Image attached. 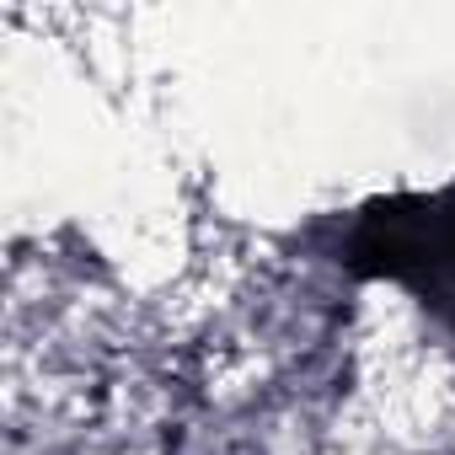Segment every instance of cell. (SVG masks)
I'll use <instances>...</instances> for the list:
<instances>
[{"label": "cell", "instance_id": "cell-1", "mask_svg": "<svg viewBox=\"0 0 455 455\" xmlns=\"http://www.w3.org/2000/svg\"><path fill=\"white\" fill-rule=\"evenodd\" d=\"M386 268L412 279L423 306L455 327V204H423V214H391Z\"/></svg>", "mask_w": 455, "mask_h": 455}]
</instances>
